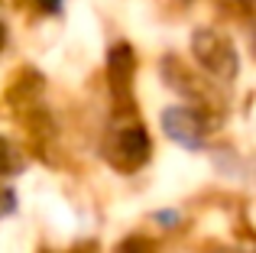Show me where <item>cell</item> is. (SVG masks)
<instances>
[{
    "mask_svg": "<svg viewBox=\"0 0 256 253\" xmlns=\"http://www.w3.org/2000/svg\"><path fill=\"white\" fill-rule=\"evenodd\" d=\"M146 156H150V143H146V133L136 130V126H130V130L120 133V136H117V150L110 152V159L117 166H124V169H136V166H143Z\"/></svg>",
    "mask_w": 256,
    "mask_h": 253,
    "instance_id": "cell-2",
    "label": "cell"
},
{
    "mask_svg": "<svg viewBox=\"0 0 256 253\" xmlns=\"http://www.w3.org/2000/svg\"><path fill=\"white\" fill-rule=\"evenodd\" d=\"M162 130L169 133L175 143L188 146V150H198L204 126H201V117L194 114V110H188V108H169L162 114Z\"/></svg>",
    "mask_w": 256,
    "mask_h": 253,
    "instance_id": "cell-1",
    "label": "cell"
},
{
    "mask_svg": "<svg viewBox=\"0 0 256 253\" xmlns=\"http://www.w3.org/2000/svg\"><path fill=\"white\" fill-rule=\"evenodd\" d=\"M20 169V156L10 150L6 140H0V172H16Z\"/></svg>",
    "mask_w": 256,
    "mask_h": 253,
    "instance_id": "cell-3",
    "label": "cell"
},
{
    "mask_svg": "<svg viewBox=\"0 0 256 253\" xmlns=\"http://www.w3.org/2000/svg\"><path fill=\"white\" fill-rule=\"evenodd\" d=\"M117 253H152V247H150V240H143V237H130V240L120 244Z\"/></svg>",
    "mask_w": 256,
    "mask_h": 253,
    "instance_id": "cell-4",
    "label": "cell"
}]
</instances>
